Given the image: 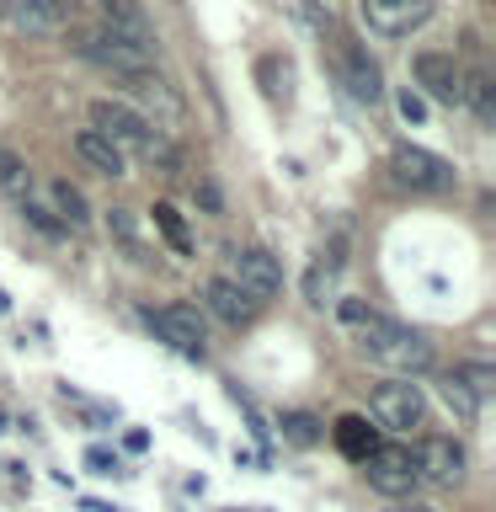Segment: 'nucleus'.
Instances as JSON below:
<instances>
[{"label":"nucleus","mask_w":496,"mask_h":512,"mask_svg":"<svg viewBox=\"0 0 496 512\" xmlns=\"http://www.w3.org/2000/svg\"><path fill=\"white\" fill-rule=\"evenodd\" d=\"M336 315H342V326L358 331V347L368 352V358H379L384 368H395V374H427L432 368V342L427 336L400 326V320H390V315H379L374 304L342 299Z\"/></svg>","instance_id":"f257e3e1"},{"label":"nucleus","mask_w":496,"mask_h":512,"mask_svg":"<svg viewBox=\"0 0 496 512\" xmlns=\"http://www.w3.org/2000/svg\"><path fill=\"white\" fill-rule=\"evenodd\" d=\"M91 128L107 144H118L123 155L176 166V144L166 139V128H155L150 112H139L134 102H123V96H96V102H91Z\"/></svg>","instance_id":"f03ea898"},{"label":"nucleus","mask_w":496,"mask_h":512,"mask_svg":"<svg viewBox=\"0 0 496 512\" xmlns=\"http://www.w3.org/2000/svg\"><path fill=\"white\" fill-rule=\"evenodd\" d=\"M96 11H102V32L112 43H123L128 54L139 59H160V38H155V22L150 11L139 6V0H96Z\"/></svg>","instance_id":"7ed1b4c3"},{"label":"nucleus","mask_w":496,"mask_h":512,"mask_svg":"<svg viewBox=\"0 0 496 512\" xmlns=\"http://www.w3.org/2000/svg\"><path fill=\"white\" fill-rule=\"evenodd\" d=\"M224 278H230L251 304H262L283 288V262L262 246H230L224 251Z\"/></svg>","instance_id":"20e7f679"},{"label":"nucleus","mask_w":496,"mask_h":512,"mask_svg":"<svg viewBox=\"0 0 496 512\" xmlns=\"http://www.w3.org/2000/svg\"><path fill=\"white\" fill-rule=\"evenodd\" d=\"M390 171H395V182L411 187V192H454V187H459L454 166H448L443 155L422 150V144H395Z\"/></svg>","instance_id":"39448f33"},{"label":"nucleus","mask_w":496,"mask_h":512,"mask_svg":"<svg viewBox=\"0 0 496 512\" xmlns=\"http://www.w3.org/2000/svg\"><path fill=\"white\" fill-rule=\"evenodd\" d=\"M368 411H374V422L384 432H416L427 422V395L416 390L411 379H395V384H379L374 400H368Z\"/></svg>","instance_id":"423d86ee"},{"label":"nucleus","mask_w":496,"mask_h":512,"mask_svg":"<svg viewBox=\"0 0 496 512\" xmlns=\"http://www.w3.org/2000/svg\"><path fill=\"white\" fill-rule=\"evenodd\" d=\"M358 11L379 38H411L416 27L432 22V0H358Z\"/></svg>","instance_id":"0eeeda50"},{"label":"nucleus","mask_w":496,"mask_h":512,"mask_svg":"<svg viewBox=\"0 0 496 512\" xmlns=\"http://www.w3.org/2000/svg\"><path fill=\"white\" fill-rule=\"evenodd\" d=\"M363 464H368V480H374V491H384V496H411L416 486H422L416 454H411V448H400V443H379Z\"/></svg>","instance_id":"6e6552de"},{"label":"nucleus","mask_w":496,"mask_h":512,"mask_svg":"<svg viewBox=\"0 0 496 512\" xmlns=\"http://www.w3.org/2000/svg\"><path fill=\"white\" fill-rule=\"evenodd\" d=\"M150 326L160 342H171L176 352H187V358H203V342H208V331H203V315H198V304H160V310H150Z\"/></svg>","instance_id":"1a4fd4ad"},{"label":"nucleus","mask_w":496,"mask_h":512,"mask_svg":"<svg viewBox=\"0 0 496 512\" xmlns=\"http://www.w3.org/2000/svg\"><path fill=\"white\" fill-rule=\"evenodd\" d=\"M411 75H416V86H422L432 102L459 107V96H464V70H459L454 54H438V48H427V54L411 59Z\"/></svg>","instance_id":"9d476101"},{"label":"nucleus","mask_w":496,"mask_h":512,"mask_svg":"<svg viewBox=\"0 0 496 512\" xmlns=\"http://www.w3.org/2000/svg\"><path fill=\"white\" fill-rule=\"evenodd\" d=\"M336 75H342L352 102H368V107L384 102V75H379V64L368 59V48H358V43L336 48Z\"/></svg>","instance_id":"9b49d317"},{"label":"nucleus","mask_w":496,"mask_h":512,"mask_svg":"<svg viewBox=\"0 0 496 512\" xmlns=\"http://www.w3.org/2000/svg\"><path fill=\"white\" fill-rule=\"evenodd\" d=\"M411 454H416L422 480H432V486H459L464 470H470V459H464V448L454 438H422Z\"/></svg>","instance_id":"f8f14e48"},{"label":"nucleus","mask_w":496,"mask_h":512,"mask_svg":"<svg viewBox=\"0 0 496 512\" xmlns=\"http://www.w3.org/2000/svg\"><path fill=\"white\" fill-rule=\"evenodd\" d=\"M123 91H128V96H139L144 107H155L166 123H176V118L187 112V102L176 96V86H171V80L160 75V70H134V75H123Z\"/></svg>","instance_id":"ddd939ff"},{"label":"nucleus","mask_w":496,"mask_h":512,"mask_svg":"<svg viewBox=\"0 0 496 512\" xmlns=\"http://www.w3.org/2000/svg\"><path fill=\"white\" fill-rule=\"evenodd\" d=\"M203 310L214 315V320H224V326H235V331L256 320V304L240 294L230 278H208V283H203Z\"/></svg>","instance_id":"4468645a"},{"label":"nucleus","mask_w":496,"mask_h":512,"mask_svg":"<svg viewBox=\"0 0 496 512\" xmlns=\"http://www.w3.org/2000/svg\"><path fill=\"white\" fill-rule=\"evenodd\" d=\"M11 16L22 32H59L80 16V0H16Z\"/></svg>","instance_id":"2eb2a0df"},{"label":"nucleus","mask_w":496,"mask_h":512,"mask_svg":"<svg viewBox=\"0 0 496 512\" xmlns=\"http://www.w3.org/2000/svg\"><path fill=\"white\" fill-rule=\"evenodd\" d=\"M75 155L86 160L91 171H102V176H128V155L118 150V144H107L96 128H80L75 134Z\"/></svg>","instance_id":"dca6fc26"},{"label":"nucleus","mask_w":496,"mask_h":512,"mask_svg":"<svg viewBox=\"0 0 496 512\" xmlns=\"http://www.w3.org/2000/svg\"><path fill=\"white\" fill-rule=\"evenodd\" d=\"M256 86H262V96L272 107H288L294 102V64L283 54H262L256 59Z\"/></svg>","instance_id":"f3484780"},{"label":"nucleus","mask_w":496,"mask_h":512,"mask_svg":"<svg viewBox=\"0 0 496 512\" xmlns=\"http://www.w3.org/2000/svg\"><path fill=\"white\" fill-rule=\"evenodd\" d=\"M336 448H342L347 459H358V464H363V459L379 448V432L368 427L363 416H342V422H336Z\"/></svg>","instance_id":"a211bd4d"},{"label":"nucleus","mask_w":496,"mask_h":512,"mask_svg":"<svg viewBox=\"0 0 496 512\" xmlns=\"http://www.w3.org/2000/svg\"><path fill=\"white\" fill-rule=\"evenodd\" d=\"M107 235L118 240V246L134 256V262H155L150 246H144V235H139V219L128 214V208H107Z\"/></svg>","instance_id":"6ab92c4d"},{"label":"nucleus","mask_w":496,"mask_h":512,"mask_svg":"<svg viewBox=\"0 0 496 512\" xmlns=\"http://www.w3.org/2000/svg\"><path fill=\"white\" fill-rule=\"evenodd\" d=\"M48 192H54V208H59V224H64V230H86V219H91L86 192L70 187V182H54Z\"/></svg>","instance_id":"aec40b11"},{"label":"nucleus","mask_w":496,"mask_h":512,"mask_svg":"<svg viewBox=\"0 0 496 512\" xmlns=\"http://www.w3.org/2000/svg\"><path fill=\"white\" fill-rule=\"evenodd\" d=\"M459 102H470L475 118L491 123V118H496V86H491V75H486V70H470V75H464V96H459Z\"/></svg>","instance_id":"412c9836"},{"label":"nucleus","mask_w":496,"mask_h":512,"mask_svg":"<svg viewBox=\"0 0 496 512\" xmlns=\"http://www.w3.org/2000/svg\"><path fill=\"white\" fill-rule=\"evenodd\" d=\"M150 219H155V230L166 235V246H171L176 256H192V235H187V224H182V214H176L171 203H155Z\"/></svg>","instance_id":"4be33fe9"},{"label":"nucleus","mask_w":496,"mask_h":512,"mask_svg":"<svg viewBox=\"0 0 496 512\" xmlns=\"http://www.w3.org/2000/svg\"><path fill=\"white\" fill-rule=\"evenodd\" d=\"M438 395H443V406L454 411L459 422H475L480 400H475V395H470V390H464V384H459V374H443V379H438Z\"/></svg>","instance_id":"5701e85b"},{"label":"nucleus","mask_w":496,"mask_h":512,"mask_svg":"<svg viewBox=\"0 0 496 512\" xmlns=\"http://www.w3.org/2000/svg\"><path fill=\"white\" fill-rule=\"evenodd\" d=\"M32 187V171L22 166V155H11L6 144H0V192H11V198H27Z\"/></svg>","instance_id":"b1692460"},{"label":"nucleus","mask_w":496,"mask_h":512,"mask_svg":"<svg viewBox=\"0 0 496 512\" xmlns=\"http://www.w3.org/2000/svg\"><path fill=\"white\" fill-rule=\"evenodd\" d=\"M454 374H459V384H464L475 400L491 395V368H486V363H464V368H454Z\"/></svg>","instance_id":"393cba45"},{"label":"nucleus","mask_w":496,"mask_h":512,"mask_svg":"<svg viewBox=\"0 0 496 512\" xmlns=\"http://www.w3.org/2000/svg\"><path fill=\"white\" fill-rule=\"evenodd\" d=\"M283 432H288V438H294V443H315L320 438V432H315V416H283Z\"/></svg>","instance_id":"a878e982"},{"label":"nucleus","mask_w":496,"mask_h":512,"mask_svg":"<svg viewBox=\"0 0 496 512\" xmlns=\"http://www.w3.org/2000/svg\"><path fill=\"white\" fill-rule=\"evenodd\" d=\"M192 198H198V203L208 208V214H219V208H224V198H219V187L208 182V176H198V182H192Z\"/></svg>","instance_id":"bb28decb"},{"label":"nucleus","mask_w":496,"mask_h":512,"mask_svg":"<svg viewBox=\"0 0 496 512\" xmlns=\"http://www.w3.org/2000/svg\"><path fill=\"white\" fill-rule=\"evenodd\" d=\"M86 464L96 475H118V454H107V448H86Z\"/></svg>","instance_id":"cd10ccee"},{"label":"nucleus","mask_w":496,"mask_h":512,"mask_svg":"<svg viewBox=\"0 0 496 512\" xmlns=\"http://www.w3.org/2000/svg\"><path fill=\"white\" fill-rule=\"evenodd\" d=\"M400 118H406V123H422V118H427V102H422L416 91H406V96H400Z\"/></svg>","instance_id":"c85d7f7f"},{"label":"nucleus","mask_w":496,"mask_h":512,"mask_svg":"<svg viewBox=\"0 0 496 512\" xmlns=\"http://www.w3.org/2000/svg\"><path fill=\"white\" fill-rule=\"evenodd\" d=\"M11 6H16V0H0V22H6V16H11Z\"/></svg>","instance_id":"c756f323"},{"label":"nucleus","mask_w":496,"mask_h":512,"mask_svg":"<svg viewBox=\"0 0 496 512\" xmlns=\"http://www.w3.org/2000/svg\"><path fill=\"white\" fill-rule=\"evenodd\" d=\"M11 310V299H6V288H0V315H6Z\"/></svg>","instance_id":"7c9ffc66"}]
</instances>
